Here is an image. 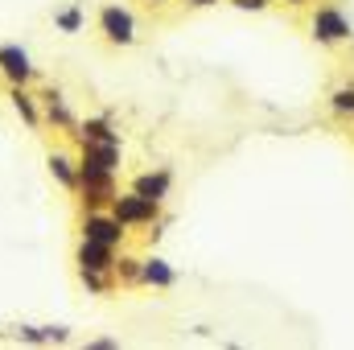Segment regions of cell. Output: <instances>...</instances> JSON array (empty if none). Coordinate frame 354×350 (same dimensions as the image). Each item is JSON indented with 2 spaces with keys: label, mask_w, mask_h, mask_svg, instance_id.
I'll use <instances>...</instances> for the list:
<instances>
[{
  "label": "cell",
  "mask_w": 354,
  "mask_h": 350,
  "mask_svg": "<svg viewBox=\"0 0 354 350\" xmlns=\"http://www.w3.org/2000/svg\"><path fill=\"white\" fill-rule=\"evenodd\" d=\"M132 190H136V194H145V198L165 202V198H169V190H174V174H169V169H149V174L132 177Z\"/></svg>",
  "instance_id": "8fae6325"
},
{
  "label": "cell",
  "mask_w": 354,
  "mask_h": 350,
  "mask_svg": "<svg viewBox=\"0 0 354 350\" xmlns=\"http://www.w3.org/2000/svg\"><path fill=\"white\" fill-rule=\"evenodd\" d=\"M149 4H165V0H149Z\"/></svg>",
  "instance_id": "7402d4cb"
},
{
  "label": "cell",
  "mask_w": 354,
  "mask_h": 350,
  "mask_svg": "<svg viewBox=\"0 0 354 350\" xmlns=\"http://www.w3.org/2000/svg\"><path fill=\"white\" fill-rule=\"evenodd\" d=\"M46 169H50V177L62 185V190H79V157H71L66 149H54L50 157H46Z\"/></svg>",
  "instance_id": "9c48e42d"
},
{
  "label": "cell",
  "mask_w": 354,
  "mask_h": 350,
  "mask_svg": "<svg viewBox=\"0 0 354 350\" xmlns=\"http://www.w3.org/2000/svg\"><path fill=\"white\" fill-rule=\"evenodd\" d=\"M0 79H4L8 87H29V83H37V66H33V58H29L25 46H17V42H4V46H0Z\"/></svg>",
  "instance_id": "5b68a950"
},
{
  "label": "cell",
  "mask_w": 354,
  "mask_h": 350,
  "mask_svg": "<svg viewBox=\"0 0 354 350\" xmlns=\"http://www.w3.org/2000/svg\"><path fill=\"white\" fill-rule=\"evenodd\" d=\"M79 235H83V239H99V243H107V248H124L128 227L103 206V210H83V219H79Z\"/></svg>",
  "instance_id": "277c9868"
},
{
  "label": "cell",
  "mask_w": 354,
  "mask_h": 350,
  "mask_svg": "<svg viewBox=\"0 0 354 350\" xmlns=\"http://www.w3.org/2000/svg\"><path fill=\"white\" fill-rule=\"evenodd\" d=\"M115 347H120L115 338H91L87 342V350H115Z\"/></svg>",
  "instance_id": "d6986e66"
},
{
  "label": "cell",
  "mask_w": 354,
  "mask_h": 350,
  "mask_svg": "<svg viewBox=\"0 0 354 350\" xmlns=\"http://www.w3.org/2000/svg\"><path fill=\"white\" fill-rule=\"evenodd\" d=\"M8 103L25 120V128H41V103H37V95L29 87H8Z\"/></svg>",
  "instance_id": "4fadbf2b"
},
{
  "label": "cell",
  "mask_w": 354,
  "mask_h": 350,
  "mask_svg": "<svg viewBox=\"0 0 354 350\" xmlns=\"http://www.w3.org/2000/svg\"><path fill=\"white\" fill-rule=\"evenodd\" d=\"M71 136H75L79 145H99V140H120V128L111 124V116H87V120L75 124Z\"/></svg>",
  "instance_id": "ba28073f"
},
{
  "label": "cell",
  "mask_w": 354,
  "mask_h": 350,
  "mask_svg": "<svg viewBox=\"0 0 354 350\" xmlns=\"http://www.w3.org/2000/svg\"><path fill=\"white\" fill-rule=\"evenodd\" d=\"M309 33L322 46H342V42H351V17L338 4H317L309 17Z\"/></svg>",
  "instance_id": "7a4b0ae2"
},
{
  "label": "cell",
  "mask_w": 354,
  "mask_h": 350,
  "mask_svg": "<svg viewBox=\"0 0 354 350\" xmlns=\"http://www.w3.org/2000/svg\"><path fill=\"white\" fill-rule=\"evenodd\" d=\"M107 210H111L124 227H153L157 214H161V202H157V198H145V194H136V190H128V194H115Z\"/></svg>",
  "instance_id": "3957f363"
},
{
  "label": "cell",
  "mask_w": 354,
  "mask_h": 350,
  "mask_svg": "<svg viewBox=\"0 0 354 350\" xmlns=\"http://www.w3.org/2000/svg\"><path fill=\"white\" fill-rule=\"evenodd\" d=\"M83 25H87V8H83V4H66V8L54 12V29L66 33V37H71V33H83Z\"/></svg>",
  "instance_id": "5bb4252c"
},
{
  "label": "cell",
  "mask_w": 354,
  "mask_h": 350,
  "mask_svg": "<svg viewBox=\"0 0 354 350\" xmlns=\"http://www.w3.org/2000/svg\"><path fill=\"white\" fill-rule=\"evenodd\" d=\"M210 4H218V0H185V8H210Z\"/></svg>",
  "instance_id": "ffe728a7"
},
{
  "label": "cell",
  "mask_w": 354,
  "mask_h": 350,
  "mask_svg": "<svg viewBox=\"0 0 354 350\" xmlns=\"http://www.w3.org/2000/svg\"><path fill=\"white\" fill-rule=\"evenodd\" d=\"M95 29H99V37H103L107 46H132V42L140 37L136 12H132L128 4H120V0H107V4L99 8V17H95Z\"/></svg>",
  "instance_id": "6da1fadb"
},
{
  "label": "cell",
  "mask_w": 354,
  "mask_h": 350,
  "mask_svg": "<svg viewBox=\"0 0 354 350\" xmlns=\"http://www.w3.org/2000/svg\"><path fill=\"white\" fill-rule=\"evenodd\" d=\"M12 338L29 342V347H62V342H71V330L66 326H17Z\"/></svg>",
  "instance_id": "30bf717a"
},
{
  "label": "cell",
  "mask_w": 354,
  "mask_h": 350,
  "mask_svg": "<svg viewBox=\"0 0 354 350\" xmlns=\"http://www.w3.org/2000/svg\"><path fill=\"white\" fill-rule=\"evenodd\" d=\"M111 276H115L120 284H140V260H136V256H115Z\"/></svg>",
  "instance_id": "9a60e30c"
},
{
  "label": "cell",
  "mask_w": 354,
  "mask_h": 350,
  "mask_svg": "<svg viewBox=\"0 0 354 350\" xmlns=\"http://www.w3.org/2000/svg\"><path fill=\"white\" fill-rule=\"evenodd\" d=\"M115 256H120V248H107V243H99V239H83V235H79V248H75L79 272H103V276H111Z\"/></svg>",
  "instance_id": "52a82bcc"
},
{
  "label": "cell",
  "mask_w": 354,
  "mask_h": 350,
  "mask_svg": "<svg viewBox=\"0 0 354 350\" xmlns=\"http://www.w3.org/2000/svg\"><path fill=\"white\" fill-rule=\"evenodd\" d=\"M288 4H292V8H305V4H309V0H288Z\"/></svg>",
  "instance_id": "44dd1931"
},
{
  "label": "cell",
  "mask_w": 354,
  "mask_h": 350,
  "mask_svg": "<svg viewBox=\"0 0 354 350\" xmlns=\"http://www.w3.org/2000/svg\"><path fill=\"white\" fill-rule=\"evenodd\" d=\"M235 8H243V12H264L268 8V0H231Z\"/></svg>",
  "instance_id": "ac0fdd59"
},
{
  "label": "cell",
  "mask_w": 354,
  "mask_h": 350,
  "mask_svg": "<svg viewBox=\"0 0 354 350\" xmlns=\"http://www.w3.org/2000/svg\"><path fill=\"white\" fill-rule=\"evenodd\" d=\"M140 284H149V288H174V284H177L174 264L161 260V256H149V260H140Z\"/></svg>",
  "instance_id": "7c38bea8"
},
{
  "label": "cell",
  "mask_w": 354,
  "mask_h": 350,
  "mask_svg": "<svg viewBox=\"0 0 354 350\" xmlns=\"http://www.w3.org/2000/svg\"><path fill=\"white\" fill-rule=\"evenodd\" d=\"M37 103H41V124H50L54 132H66V136L75 132V124H79V120H75V111H71L66 95H62L58 87H46L41 95H37Z\"/></svg>",
  "instance_id": "8992f818"
},
{
  "label": "cell",
  "mask_w": 354,
  "mask_h": 350,
  "mask_svg": "<svg viewBox=\"0 0 354 350\" xmlns=\"http://www.w3.org/2000/svg\"><path fill=\"white\" fill-rule=\"evenodd\" d=\"M330 107H334V116H354V83L334 91L330 95Z\"/></svg>",
  "instance_id": "e0dca14e"
},
{
  "label": "cell",
  "mask_w": 354,
  "mask_h": 350,
  "mask_svg": "<svg viewBox=\"0 0 354 350\" xmlns=\"http://www.w3.org/2000/svg\"><path fill=\"white\" fill-rule=\"evenodd\" d=\"M79 280H83V288L91 297H107L111 284H115V276H103V272H79Z\"/></svg>",
  "instance_id": "2e32d148"
}]
</instances>
